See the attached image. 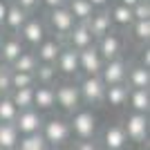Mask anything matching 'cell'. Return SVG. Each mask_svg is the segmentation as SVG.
I'll list each match as a JSON object with an SVG mask.
<instances>
[{
    "instance_id": "obj_1",
    "label": "cell",
    "mask_w": 150,
    "mask_h": 150,
    "mask_svg": "<svg viewBox=\"0 0 150 150\" xmlns=\"http://www.w3.org/2000/svg\"><path fill=\"white\" fill-rule=\"evenodd\" d=\"M67 123H69V132L79 141L94 139V134H96V114L92 110H88V108H79L76 112H72Z\"/></svg>"
},
{
    "instance_id": "obj_2",
    "label": "cell",
    "mask_w": 150,
    "mask_h": 150,
    "mask_svg": "<svg viewBox=\"0 0 150 150\" xmlns=\"http://www.w3.org/2000/svg\"><path fill=\"white\" fill-rule=\"evenodd\" d=\"M40 134H43L45 144L50 148H61L69 141L72 132H69V123L61 117H50V119L43 121V128H40Z\"/></svg>"
},
{
    "instance_id": "obj_3",
    "label": "cell",
    "mask_w": 150,
    "mask_h": 150,
    "mask_svg": "<svg viewBox=\"0 0 150 150\" xmlns=\"http://www.w3.org/2000/svg\"><path fill=\"white\" fill-rule=\"evenodd\" d=\"M54 99H56V105L61 108L63 112H76L81 108V94H79V85L72 81H65L61 85L54 88Z\"/></svg>"
},
{
    "instance_id": "obj_4",
    "label": "cell",
    "mask_w": 150,
    "mask_h": 150,
    "mask_svg": "<svg viewBox=\"0 0 150 150\" xmlns=\"http://www.w3.org/2000/svg\"><path fill=\"white\" fill-rule=\"evenodd\" d=\"M18 38H20V43L25 45V47L36 50L38 45H40L45 38H47V27H45V23H43L40 18H36V16H29V18L25 20V25L20 27Z\"/></svg>"
},
{
    "instance_id": "obj_5",
    "label": "cell",
    "mask_w": 150,
    "mask_h": 150,
    "mask_svg": "<svg viewBox=\"0 0 150 150\" xmlns=\"http://www.w3.org/2000/svg\"><path fill=\"white\" fill-rule=\"evenodd\" d=\"M76 85H79V94H81V103H88V105L103 103L105 85L101 81V76H83Z\"/></svg>"
},
{
    "instance_id": "obj_6",
    "label": "cell",
    "mask_w": 150,
    "mask_h": 150,
    "mask_svg": "<svg viewBox=\"0 0 150 150\" xmlns=\"http://www.w3.org/2000/svg\"><path fill=\"white\" fill-rule=\"evenodd\" d=\"M148 130H150L148 114L130 112L125 117L123 132H125V137L130 139V141H134V144H146V141H148Z\"/></svg>"
},
{
    "instance_id": "obj_7",
    "label": "cell",
    "mask_w": 150,
    "mask_h": 150,
    "mask_svg": "<svg viewBox=\"0 0 150 150\" xmlns=\"http://www.w3.org/2000/svg\"><path fill=\"white\" fill-rule=\"evenodd\" d=\"M47 25H50V29L54 31L56 38H67L69 31L76 27V20L65 7H58V9L47 11Z\"/></svg>"
},
{
    "instance_id": "obj_8",
    "label": "cell",
    "mask_w": 150,
    "mask_h": 150,
    "mask_svg": "<svg viewBox=\"0 0 150 150\" xmlns=\"http://www.w3.org/2000/svg\"><path fill=\"white\" fill-rule=\"evenodd\" d=\"M99 76H101V81H103L105 88H110V85H121V83H125V76H128V63L121 56L112 58V61H105Z\"/></svg>"
},
{
    "instance_id": "obj_9",
    "label": "cell",
    "mask_w": 150,
    "mask_h": 150,
    "mask_svg": "<svg viewBox=\"0 0 150 150\" xmlns=\"http://www.w3.org/2000/svg\"><path fill=\"white\" fill-rule=\"evenodd\" d=\"M43 121H45L43 114L38 110H34V108H29V110H20L13 125H16L20 137H27V134H38L40 128H43Z\"/></svg>"
},
{
    "instance_id": "obj_10",
    "label": "cell",
    "mask_w": 150,
    "mask_h": 150,
    "mask_svg": "<svg viewBox=\"0 0 150 150\" xmlns=\"http://www.w3.org/2000/svg\"><path fill=\"white\" fill-rule=\"evenodd\" d=\"M96 52L101 54L103 63L105 61H112V58H119L121 52H123V36H121V31H110L105 34L103 38L96 40Z\"/></svg>"
},
{
    "instance_id": "obj_11",
    "label": "cell",
    "mask_w": 150,
    "mask_h": 150,
    "mask_svg": "<svg viewBox=\"0 0 150 150\" xmlns=\"http://www.w3.org/2000/svg\"><path fill=\"white\" fill-rule=\"evenodd\" d=\"M101 69H103V58L96 52V45L79 52V72H83V76H99Z\"/></svg>"
},
{
    "instance_id": "obj_12",
    "label": "cell",
    "mask_w": 150,
    "mask_h": 150,
    "mask_svg": "<svg viewBox=\"0 0 150 150\" xmlns=\"http://www.w3.org/2000/svg\"><path fill=\"white\" fill-rule=\"evenodd\" d=\"M65 40H67V47H72L74 52H83L88 47H92V45H96V38L90 34L85 23H76V27L69 31V36Z\"/></svg>"
},
{
    "instance_id": "obj_13",
    "label": "cell",
    "mask_w": 150,
    "mask_h": 150,
    "mask_svg": "<svg viewBox=\"0 0 150 150\" xmlns=\"http://www.w3.org/2000/svg\"><path fill=\"white\" fill-rule=\"evenodd\" d=\"M61 50H63L61 38H56V36H47L43 43H40L36 50H34V54H36L38 63L54 65V63H56V58H58V54H61Z\"/></svg>"
},
{
    "instance_id": "obj_14",
    "label": "cell",
    "mask_w": 150,
    "mask_h": 150,
    "mask_svg": "<svg viewBox=\"0 0 150 150\" xmlns=\"http://www.w3.org/2000/svg\"><path fill=\"white\" fill-rule=\"evenodd\" d=\"M54 67L63 76H76L79 74V52H74L67 45H63V50L58 54L56 63H54Z\"/></svg>"
},
{
    "instance_id": "obj_15",
    "label": "cell",
    "mask_w": 150,
    "mask_h": 150,
    "mask_svg": "<svg viewBox=\"0 0 150 150\" xmlns=\"http://www.w3.org/2000/svg\"><path fill=\"white\" fill-rule=\"evenodd\" d=\"M27 47L23 43H20L18 36H7L2 38V45H0V63L5 65V67H11L13 61L25 52Z\"/></svg>"
},
{
    "instance_id": "obj_16",
    "label": "cell",
    "mask_w": 150,
    "mask_h": 150,
    "mask_svg": "<svg viewBox=\"0 0 150 150\" xmlns=\"http://www.w3.org/2000/svg\"><path fill=\"white\" fill-rule=\"evenodd\" d=\"M27 18H29V13L23 11L18 5L9 2V5H7V13H5V23H2V27L9 31V36H18L20 27L25 25Z\"/></svg>"
},
{
    "instance_id": "obj_17",
    "label": "cell",
    "mask_w": 150,
    "mask_h": 150,
    "mask_svg": "<svg viewBox=\"0 0 150 150\" xmlns=\"http://www.w3.org/2000/svg\"><path fill=\"white\" fill-rule=\"evenodd\" d=\"M85 25H88L90 34H92L96 40L112 31V20H110V16H108V9H105V11H94L92 18H90Z\"/></svg>"
},
{
    "instance_id": "obj_18",
    "label": "cell",
    "mask_w": 150,
    "mask_h": 150,
    "mask_svg": "<svg viewBox=\"0 0 150 150\" xmlns=\"http://www.w3.org/2000/svg\"><path fill=\"white\" fill-rule=\"evenodd\" d=\"M125 144H128V137L123 132V125H119V123L108 125L105 132H103V148L105 150H123Z\"/></svg>"
},
{
    "instance_id": "obj_19",
    "label": "cell",
    "mask_w": 150,
    "mask_h": 150,
    "mask_svg": "<svg viewBox=\"0 0 150 150\" xmlns=\"http://www.w3.org/2000/svg\"><path fill=\"white\" fill-rule=\"evenodd\" d=\"M56 108V99H54V88L50 85H34V110L38 112H47Z\"/></svg>"
},
{
    "instance_id": "obj_20",
    "label": "cell",
    "mask_w": 150,
    "mask_h": 150,
    "mask_svg": "<svg viewBox=\"0 0 150 150\" xmlns=\"http://www.w3.org/2000/svg\"><path fill=\"white\" fill-rule=\"evenodd\" d=\"M125 85H128L130 90H150V69L141 67V65L128 67Z\"/></svg>"
},
{
    "instance_id": "obj_21",
    "label": "cell",
    "mask_w": 150,
    "mask_h": 150,
    "mask_svg": "<svg viewBox=\"0 0 150 150\" xmlns=\"http://www.w3.org/2000/svg\"><path fill=\"white\" fill-rule=\"evenodd\" d=\"M108 16H110V20H112V27H119V29H130V25L134 23V20H132V11L128 9V7L119 5V2L110 5Z\"/></svg>"
},
{
    "instance_id": "obj_22",
    "label": "cell",
    "mask_w": 150,
    "mask_h": 150,
    "mask_svg": "<svg viewBox=\"0 0 150 150\" xmlns=\"http://www.w3.org/2000/svg\"><path fill=\"white\" fill-rule=\"evenodd\" d=\"M65 9L74 16L76 23H88L94 13V7L88 0H65Z\"/></svg>"
},
{
    "instance_id": "obj_23",
    "label": "cell",
    "mask_w": 150,
    "mask_h": 150,
    "mask_svg": "<svg viewBox=\"0 0 150 150\" xmlns=\"http://www.w3.org/2000/svg\"><path fill=\"white\" fill-rule=\"evenodd\" d=\"M128 92H130V88H128L125 83H121V85H110V88H105L103 101H105L110 108H121V105L128 103Z\"/></svg>"
},
{
    "instance_id": "obj_24",
    "label": "cell",
    "mask_w": 150,
    "mask_h": 150,
    "mask_svg": "<svg viewBox=\"0 0 150 150\" xmlns=\"http://www.w3.org/2000/svg\"><path fill=\"white\" fill-rule=\"evenodd\" d=\"M128 101H130L132 112H139V114L150 112V90H130Z\"/></svg>"
},
{
    "instance_id": "obj_25",
    "label": "cell",
    "mask_w": 150,
    "mask_h": 150,
    "mask_svg": "<svg viewBox=\"0 0 150 150\" xmlns=\"http://www.w3.org/2000/svg\"><path fill=\"white\" fill-rule=\"evenodd\" d=\"M9 99L16 105V110H29L34 108V88H20V90H11L9 92Z\"/></svg>"
},
{
    "instance_id": "obj_26",
    "label": "cell",
    "mask_w": 150,
    "mask_h": 150,
    "mask_svg": "<svg viewBox=\"0 0 150 150\" xmlns=\"http://www.w3.org/2000/svg\"><path fill=\"white\" fill-rule=\"evenodd\" d=\"M18 139L20 134L13 123H0V150H16Z\"/></svg>"
},
{
    "instance_id": "obj_27",
    "label": "cell",
    "mask_w": 150,
    "mask_h": 150,
    "mask_svg": "<svg viewBox=\"0 0 150 150\" xmlns=\"http://www.w3.org/2000/svg\"><path fill=\"white\" fill-rule=\"evenodd\" d=\"M36 67H38V58H36V54H34V50H25L13 61V65L9 69H11V72H29V74H34Z\"/></svg>"
},
{
    "instance_id": "obj_28",
    "label": "cell",
    "mask_w": 150,
    "mask_h": 150,
    "mask_svg": "<svg viewBox=\"0 0 150 150\" xmlns=\"http://www.w3.org/2000/svg\"><path fill=\"white\" fill-rule=\"evenodd\" d=\"M34 79H36V85H50V88H54V83L58 79V72L54 65L38 63V67L34 69Z\"/></svg>"
},
{
    "instance_id": "obj_29",
    "label": "cell",
    "mask_w": 150,
    "mask_h": 150,
    "mask_svg": "<svg viewBox=\"0 0 150 150\" xmlns=\"http://www.w3.org/2000/svg\"><path fill=\"white\" fill-rule=\"evenodd\" d=\"M50 146L45 144L43 134L38 132V134H27V137H20L18 139V146L16 150H47Z\"/></svg>"
},
{
    "instance_id": "obj_30",
    "label": "cell",
    "mask_w": 150,
    "mask_h": 150,
    "mask_svg": "<svg viewBox=\"0 0 150 150\" xmlns=\"http://www.w3.org/2000/svg\"><path fill=\"white\" fill-rule=\"evenodd\" d=\"M16 117H18V110L11 103L9 94H2L0 96V123H13Z\"/></svg>"
},
{
    "instance_id": "obj_31",
    "label": "cell",
    "mask_w": 150,
    "mask_h": 150,
    "mask_svg": "<svg viewBox=\"0 0 150 150\" xmlns=\"http://www.w3.org/2000/svg\"><path fill=\"white\" fill-rule=\"evenodd\" d=\"M130 31H132V38H134L137 43L148 45V40H150V20H134L130 25Z\"/></svg>"
},
{
    "instance_id": "obj_32",
    "label": "cell",
    "mask_w": 150,
    "mask_h": 150,
    "mask_svg": "<svg viewBox=\"0 0 150 150\" xmlns=\"http://www.w3.org/2000/svg\"><path fill=\"white\" fill-rule=\"evenodd\" d=\"M36 79L29 72H11V90H20V88H34Z\"/></svg>"
},
{
    "instance_id": "obj_33",
    "label": "cell",
    "mask_w": 150,
    "mask_h": 150,
    "mask_svg": "<svg viewBox=\"0 0 150 150\" xmlns=\"http://www.w3.org/2000/svg\"><path fill=\"white\" fill-rule=\"evenodd\" d=\"M130 11L132 20H150V0H139Z\"/></svg>"
},
{
    "instance_id": "obj_34",
    "label": "cell",
    "mask_w": 150,
    "mask_h": 150,
    "mask_svg": "<svg viewBox=\"0 0 150 150\" xmlns=\"http://www.w3.org/2000/svg\"><path fill=\"white\" fill-rule=\"evenodd\" d=\"M11 92V69L0 65V96Z\"/></svg>"
},
{
    "instance_id": "obj_35",
    "label": "cell",
    "mask_w": 150,
    "mask_h": 150,
    "mask_svg": "<svg viewBox=\"0 0 150 150\" xmlns=\"http://www.w3.org/2000/svg\"><path fill=\"white\" fill-rule=\"evenodd\" d=\"M13 5H18L23 11H27V13H31L34 9H36L38 5H40V0H13Z\"/></svg>"
},
{
    "instance_id": "obj_36",
    "label": "cell",
    "mask_w": 150,
    "mask_h": 150,
    "mask_svg": "<svg viewBox=\"0 0 150 150\" xmlns=\"http://www.w3.org/2000/svg\"><path fill=\"white\" fill-rule=\"evenodd\" d=\"M74 150H99V146L94 139H83V141H76Z\"/></svg>"
},
{
    "instance_id": "obj_37",
    "label": "cell",
    "mask_w": 150,
    "mask_h": 150,
    "mask_svg": "<svg viewBox=\"0 0 150 150\" xmlns=\"http://www.w3.org/2000/svg\"><path fill=\"white\" fill-rule=\"evenodd\" d=\"M40 5H43V7H47V11H52V9L65 7V0H40Z\"/></svg>"
},
{
    "instance_id": "obj_38",
    "label": "cell",
    "mask_w": 150,
    "mask_h": 150,
    "mask_svg": "<svg viewBox=\"0 0 150 150\" xmlns=\"http://www.w3.org/2000/svg\"><path fill=\"white\" fill-rule=\"evenodd\" d=\"M139 65H141V67H146V69H150V47L148 45H146V50H141V58H139Z\"/></svg>"
},
{
    "instance_id": "obj_39",
    "label": "cell",
    "mask_w": 150,
    "mask_h": 150,
    "mask_svg": "<svg viewBox=\"0 0 150 150\" xmlns=\"http://www.w3.org/2000/svg\"><path fill=\"white\" fill-rule=\"evenodd\" d=\"M88 2L94 7V11H96V9H99V11H105L108 7H110V0H88Z\"/></svg>"
},
{
    "instance_id": "obj_40",
    "label": "cell",
    "mask_w": 150,
    "mask_h": 150,
    "mask_svg": "<svg viewBox=\"0 0 150 150\" xmlns=\"http://www.w3.org/2000/svg\"><path fill=\"white\" fill-rule=\"evenodd\" d=\"M7 0H0V27H2V23H5V13H7Z\"/></svg>"
},
{
    "instance_id": "obj_41",
    "label": "cell",
    "mask_w": 150,
    "mask_h": 150,
    "mask_svg": "<svg viewBox=\"0 0 150 150\" xmlns=\"http://www.w3.org/2000/svg\"><path fill=\"white\" fill-rule=\"evenodd\" d=\"M139 0H119V5H123V7H128V9H132V7L137 5Z\"/></svg>"
},
{
    "instance_id": "obj_42",
    "label": "cell",
    "mask_w": 150,
    "mask_h": 150,
    "mask_svg": "<svg viewBox=\"0 0 150 150\" xmlns=\"http://www.w3.org/2000/svg\"><path fill=\"white\" fill-rule=\"evenodd\" d=\"M2 38H5V34H2V29H0V45H2Z\"/></svg>"
},
{
    "instance_id": "obj_43",
    "label": "cell",
    "mask_w": 150,
    "mask_h": 150,
    "mask_svg": "<svg viewBox=\"0 0 150 150\" xmlns=\"http://www.w3.org/2000/svg\"><path fill=\"white\" fill-rule=\"evenodd\" d=\"M47 150H63V148H47Z\"/></svg>"
}]
</instances>
